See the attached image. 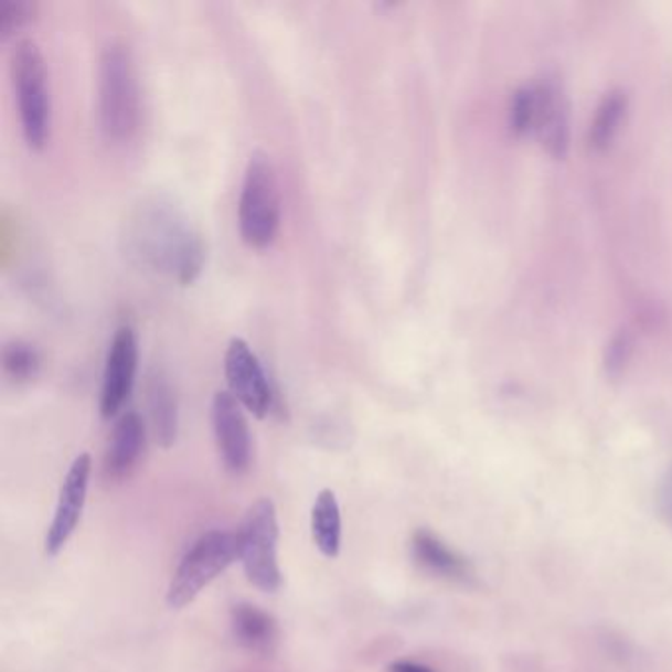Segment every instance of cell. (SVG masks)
Instances as JSON below:
<instances>
[{"mask_svg":"<svg viewBox=\"0 0 672 672\" xmlns=\"http://www.w3.org/2000/svg\"><path fill=\"white\" fill-rule=\"evenodd\" d=\"M413 553L424 568L436 572L444 578L468 582L473 576L470 562L461 558L460 554L454 553L436 534L426 531V529L416 531L415 536H413Z\"/></svg>","mask_w":672,"mask_h":672,"instance_id":"cell-15","label":"cell"},{"mask_svg":"<svg viewBox=\"0 0 672 672\" xmlns=\"http://www.w3.org/2000/svg\"><path fill=\"white\" fill-rule=\"evenodd\" d=\"M34 0H0V38L14 36L36 19Z\"/></svg>","mask_w":672,"mask_h":672,"instance_id":"cell-19","label":"cell"},{"mask_svg":"<svg viewBox=\"0 0 672 672\" xmlns=\"http://www.w3.org/2000/svg\"><path fill=\"white\" fill-rule=\"evenodd\" d=\"M89 478H92V456L79 454L65 473L64 483L60 488L56 513L47 529L46 553L50 556H57L64 551L65 544L79 525L87 499Z\"/></svg>","mask_w":672,"mask_h":672,"instance_id":"cell-10","label":"cell"},{"mask_svg":"<svg viewBox=\"0 0 672 672\" xmlns=\"http://www.w3.org/2000/svg\"><path fill=\"white\" fill-rule=\"evenodd\" d=\"M388 672H434L430 666L415 663V661H395L388 664Z\"/></svg>","mask_w":672,"mask_h":672,"instance_id":"cell-23","label":"cell"},{"mask_svg":"<svg viewBox=\"0 0 672 672\" xmlns=\"http://www.w3.org/2000/svg\"><path fill=\"white\" fill-rule=\"evenodd\" d=\"M213 436L225 470L241 476L253 461V438L243 406L230 391H220L212 403Z\"/></svg>","mask_w":672,"mask_h":672,"instance_id":"cell-9","label":"cell"},{"mask_svg":"<svg viewBox=\"0 0 672 672\" xmlns=\"http://www.w3.org/2000/svg\"><path fill=\"white\" fill-rule=\"evenodd\" d=\"M626 109V93L611 92L601 99L596 117L589 127V147L596 148V150L609 147V142L616 137L619 125L623 120Z\"/></svg>","mask_w":672,"mask_h":672,"instance_id":"cell-17","label":"cell"},{"mask_svg":"<svg viewBox=\"0 0 672 672\" xmlns=\"http://www.w3.org/2000/svg\"><path fill=\"white\" fill-rule=\"evenodd\" d=\"M2 369L14 383H29L38 377L42 358L29 341L12 340L2 350Z\"/></svg>","mask_w":672,"mask_h":672,"instance_id":"cell-18","label":"cell"},{"mask_svg":"<svg viewBox=\"0 0 672 672\" xmlns=\"http://www.w3.org/2000/svg\"><path fill=\"white\" fill-rule=\"evenodd\" d=\"M147 401L154 438L162 448H170L178 436V398L162 371L148 375Z\"/></svg>","mask_w":672,"mask_h":672,"instance_id":"cell-14","label":"cell"},{"mask_svg":"<svg viewBox=\"0 0 672 672\" xmlns=\"http://www.w3.org/2000/svg\"><path fill=\"white\" fill-rule=\"evenodd\" d=\"M239 558L237 534L210 531L202 534L178 564L168 586L167 601L172 609L192 604L203 589Z\"/></svg>","mask_w":672,"mask_h":672,"instance_id":"cell-5","label":"cell"},{"mask_svg":"<svg viewBox=\"0 0 672 672\" xmlns=\"http://www.w3.org/2000/svg\"><path fill=\"white\" fill-rule=\"evenodd\" d=\"M99 129L111 145H127L140 129V85L129 47L113 42L97 65Z\"/></svg>","mask_w":672,"mask_h":672,"instance_id":"cell-2","label":"cell"},{"mask_svg":"<svg viewBox=\"0 0 672 672\" xmlns=\"http://www.w3.org/2000/svg\"><path fill=\"white\" fill-rule=\"evenodd\" d=\"M631 351H633V341L627 332H619L614 340L609 341L608 351H606V367H608L609 375H619L623 371L627 361L631 358Z\"/></svg>","mask_w":672,"mask_h":672,"instance_id":"cell-21","label":"cell"},{"mask_svg":"<svg viewBox=\"0 0 672 672\" xmlns=\"http://www.w3.org/2000/svg\"><path fill=\"white\" fill-rule=\"evenodd\" d=\"M225 377L231 395L235 396L250 415L265 418L273 410L275 393L270 387L267 371L249 343L241 338H233L225 351Z\"/></svg>","mask_w":672,"mask_h":672,"instance_id":"cell-7","label":"cell"},{"mask_svg":"<svg viewBox=\"0 0 672 672\" xmlns=\"http://www.w3.org/2000/svg\"><path fill=\"white\" fill-rule=\"evenodd\" d=\"M231 627L237 643L250 653L273 654L277 651L278 623L275 617L255 604H237L231 609Z\"/></svg>","mask_w":672,"mask_h":672,"instance_id":"cell-13","label":"cell"},{"mask_svg":"<svg viewBox=\"0 0 672 672\" xmlns=\"http://www.w3.org/2000/svg\"><path fill=\"white\" fill-rule=\"evenodd\" d=\"M661 513H663L666 525L672 529V471L661 489Z\"/></svg>","mask_w":672,"mask_h":672,"instance_id":"cell-22","label":"cell"},{"mask_svg":"<svg viewBox=\"0 0 672 672\" xmlns=\"http://www.w3.org/2000/svg\"><path fill=\"white\" fill-rule=\"evenodd\" d=\"M139 363L137 333L130 326H120L113 335L103 369L102 398L99 410L103 418H115L129 401Z\"/></svg>","mask_w":672,"mask_h":672,"instance_id":"cell-8","label":"cell"},{"mask_svg":"<svg viewBox=\"0 0 672 672\" xmlns=\"http://www.w3.org/2000/svg\"><path fill=\"white\" fill-rule=\"evenodd\" d=\"M312 538L326 558H338L341 548V513L332 489H322L313 501Z\"/></svg>","mask_w":672,"mask_h":672,"instance_id":"cell-16","label":"cell"},{"mask_svg":"<svg viewBox=\"0 0 672 672\" xmlns=\"http://www.w3.org/2000/svg\"><path fill=\"white\" fill-rule=\"evenodd\" d=\"M534 85V119L531 135L553 157L564 158L570 142V113L561 87L546 79Z\"/></svg>","mask_w":672,"mask_h":672,"instance_id":"cell-11","label":"cell"},{"mask_svg":"<svg viewBox=\"0 0 672 672\" xmlns=\"http://www.w3.org/2000/svg\"><path fill=\"white\" fill-rule=\"evenodd\" d=\"M20 129L32 150L46 148L52 137V92L46 60L34 40L22 38L10 56Z\"/></svg>","mask_w":672,"mask_h":672,"instance_id":"cell-3","label":"cell"},{"mask_svg":"<svg viewBox=\"0 0 672 672\" xmlns=\"http://www.w3.org/2000/svg\"><path fill=\"white\" fill-rule=\"evenodd\" d=\"M237 223L250 249H267L280 230V188L277 168L267 152H253L243 174Z\"/></svg>","mask_w":672,"mask_h":672,"instance_id":"cell-4","label":"cell"},{"mask_svg":"<svg viewBox=\"0 0 672 672\" xmlns=\"http://www.w3.org/2000/svg\"><path fill=\"white\" fill-rule=\"evenodd\" d=\"M239 558L247 580L267 594L282 584L278 566L277 506L268 498L258 499L247 509L237 531Z\"/></svg>","mask_w":672,"mask_h":672,"instance_id":"cell-6","label":"cell"},{"mask_svg":"<svg viewBox=\"0 0 672 672\" xmlns=\"http://www.w3.org/2000/svg\"><path fill=\"white\" fill-rule=\"evenodd\" d=\"M147 448V424L135 410L120 415L115 423L103 470L109 481H122L137 470Z\"/></svg>","mask_w":672,"mask_h":672,"instance_id":"cell-12","label":"cell"},{"mask_svg":"<svg viewBox=\"0 0 672 672\" xmlns=\"http://www.w3.org/2000/svg\"><path fill=\"white\" fill-rule=\"evenodd\" d=\"M534 119V85H525L515 93L511 105V127L516 135H531Z\"/></svg>","mask_w":672,"mask_h":672,"instance_id":"cell-20","label":"cell"},{"mask_svg":"<svg viewBox=\"0 0 672 672\" xmlns=\"http://www.w3.org/2000/svg\"><path fill=\"white\" fill-rule=\"evenodd\" d=\"M122 243L139 267L192 285L205 265V243L182 207L164 198L145 200L125 223Z\"/></svg>","mask_w":672,"mask_h":672,"instance_id":"cell-1","label":"cell"}]
</instances>
